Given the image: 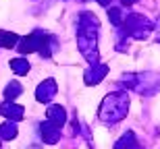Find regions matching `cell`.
<instances>
[{"label":"cell","mask_w":160,"mask_h":149,"mask_svg":"<svg viewBox=\"0 0 160 149\" xmlns=\"http://www.w3.org/2000/svg\"><path fill=\"white\" fill-rule=\"evenodd\" d=\"M108 2H110V0H100V4H108Z\"/></svg>","instance_id":"obj_5"},{"label":"cell","mask_w":160,"mask_h":149,"mask_svg":"<svg viewBox=\"0 0 160 149\" xmlns=\"http://www.w3.org/2000/svg\"><path fill=\"white\" fill-rule=\"evenodd\" d=\"M110 21H112L114 25L121 23V17H119V11H110Z\"/></svg>","instance_id":"obj_3"},{"label":"cell","mask_w":160,"mask_h":149,"mask_svg":"<svg viewBox=\"0 0 160 149\" xmlns=\"http://www.w3.org/2000/svg\"><path fill=\"white\" fill-rule=\"evenodd\" d=\"M19 42V37L15 33H8V31H0V48H12L15 44Z\"/></svg>","instance_id":"obj_1"},{"label":"cell","mask_w":160,"mask_h":149,"mask_svg":"<svg viewBox=\"0 0 160 149\" xmlns=\"http://www.w3.org/2000/svg\"><path fill=\"white\" fill-rule=\"evenodd\" d=\"M11 68H12V72H17V75H25V72H29V64H27V60H23V58L11 60Z\"/></svg>","instance_id":"obj_2"},{"label":"cell","mask_w":160,"mask_h":149,"mask_svg":"<svg viewBox=\"0 0 160 149\" xmlns=\"http://www.w3.org/2000/svg\"><path fill=\"white\" fill-rule=\"evenodd\" d=\"M121 2H123V4H127V6H129V4H133L135 0H121Z\"/></svg>","instance_id":"obj_4"}]
</instances>
